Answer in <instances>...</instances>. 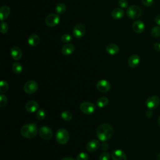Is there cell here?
<instances>
[{
    "mask_svg": "<svg viewBox=\"0 0 160 160\" xmlns=\"http://www.w3.org/2000/svg\"><path fill=\"white\" fill-rule=\"evenodd\" d=\"M114 129L108 123H104L99 125L96 129V135L101 141H106L113 135Z\"/></svg>",
    "mask_w": 160,
    "mask_h": 160,
    "instance_id": "1",
    "label": "cell"
},
{
    "mask_svg": "<svg viewBox=\"0 0 160 160\" xmlns=\"http://www.w3.org/2000/svg\"><path fill=\"white\" fill-rule=\"evenodd\" d=\"M21 134L28 139H31L36 136L38 132V128L36 124L29 123L24 125L21 130Z\"/></svg>",
    "mask_w": 160,
    "mask_h": 160,
    "instance_id": "2",
    "label": "cell"
},
{
    "mask_svg": "<svg viewBox=\"0 0 160 160\" xmlns=\"http://www.w3.org/2000/svg\"><path fill=\"white\" fill-rule=\"evenodd\" d=\"M69 139V134L68 131L64 129H59L56 133V139L57 142L60 144H66Z\"/></svg>",
    "mask_w": 160,
    "mask_h": 160,
    "instance_id": "3",
    "label": "cell"
},
{
    "mask_svg": "<svg viewBox=\"0 0 160 160\" xmlns=\"http://www.w3.org/2000/svg\"><path fill=\"white\" fill-rule=\"evenodd\" d=\"M126 14L129 18L132 19L139 18L142 14V11L140 7L136 5H132L129 6L126 10Z\"/></svg>",
    "mask_w": 160,
    "mask_h": 160,
    "instance_id": "4",
    "label": "cell"
},
{
    "mask_svg": "<svg viewBox=\"0 0 160 160\" xmlns=\"http://www.w3.org/2000/svg\"><path fill=\"white\" fill-rule=\"evenodd\" d=\"M60 22V18L56 13H51L48 14L45 18V23L48 26L54 27Z\"/></svg>",
    "mask_w": 160,
    "mask_h": 160,
    "instance_id": "5",
    "label": "cell"
},
{
    "mask_svg": "<svg viewBox=\"0 0 160 160\" xmlns=\"http://www.w3.org/2000/svg\"><path fill=\"white\" fill-rule=\"evenodd\" d=\"M79 109L81 111V112H83L84 114H91L95 111L96 107L95 105L92 102L84 101L81 102V104H80Z\"/></svg>",
    "mask_w": 160,
    "mask_h": 160,
    "instance_id": "6",
    "label": "cell"
},
{
    "mask_svg": "<svg viewBox=\"0 0 160 160\" xmlns=\"http://www.w3.org/2000/svg\"><path fill=\"white\" fill-rule=\"evenodd\" d=\"M38 88V84L36 81L34 80L28 81L24 85V91L27 94L34 93Z\"/></svg>",
    "mask_w": 160,
    "mask_h": 160,
    "instance_id": "7",
    "label": "cell"
},
{
    "mask_svg": "<svg viewBox=\"0 0 160 160\" xmlns=\"http://www.w3.org/2000/svg\"><path fill=\"white\" fill-rule=\"evenodd\" d=\"M160 99L157 96H151L148 98L146 101V106L149 109L153 110L156 109L159 104Z\"/></svg>",
    "mask_w": 160,
    "mask_h": 160,
    "instance_id": "8",
    "label": "cell"
},
{
    "mask_svg": "<svg viewBox=\"0 0 160 160\" xmlns=\"http://www.w3.org/2000/svg\"><path fill=\"white\" fill-rule=\"evenodd\" d=\"M39 136L45 140L51 139L52 137V131L50 128L46 126H43L40 128L39 131Z\"/></svg>",
    "mask_w": 160,
    "mask_h": 160,
    "instance_id": "9",
    "label": "cell"
},
{
    "mask_svg": "<svg viewBox=\"0 0 160 160\" xmlns=\"http://www.w3.org/2000/svg\"><path fill=\"white\" fill-rule=\"evenodd\" d=\"M96 88L99 91L102 92H106L110 90L111 84L107 80L101 79L97 82Z\"/></svg>",
    "mask_w": 160,
    "mask_h": 160,
    "instance_id": "10",
    "label": "cell"
},
{
    "mask_svg": "<svg viewBox=\"0 0 160 160\" xmlns=\"http://www.w3.org/2000/svg\"><path fill=\"white\" fill-rule=\"evenodd\" d=\"M85 32H86L85 26L82 24H78L73 28V31H72L73 35L77 38H80L84 36V35L85 34Z\"/></svg>",
    "mask_w": 160,
    "mask_h": 160,
    "instance_id": "11",
    "label": "cell"
},
{
    "mask_svg": "<svg viewBox=\"0 0 160 160\" xmlns=\"http://www.w3.org/2000/svg\"><path fill=\"white\" fill-rule=\"evenodd\" d=\"M111 158L112 160H126V156L123 151L121 149H116L111 153Z\"/></svg>",
    "mask_w": 160,
    "mask_h": 160,
    "instance_id": "12",
    "label": "cell"
},
{
    "mask_svg": "<svg viewBox=\"0 0 160 160\" xmlns=\"http://www.w3.org/2000/svg\"><path fill=\"white\" fill-rule=\"evenodd\" d=\"M99 146H100V143H99V141H98L96 139H92L88 142V144L86 145V149L89 152H94L97 149H98Z\"/></svg>",
    "mask_w": 160,
    "mask_h": 160,
    "instance_id": "13",
    "label": "cell"
},
{
    "mask_svg": "<svg viewBox=\"0 0 160 160\" xmlns=\"http://www.w3.org/2000/svg\"><path fill=\"white\" fill-rule=\"evenodd\" d=\"M133 31L136 33H141L144 31L145 28V25L144 22L141 21L137 20L135 21L132 26Z\"/></svg>",
    "mask_w": 160,
    "mask_h": 160,
    "instance_id": "14",
    "label": "cell"
},
{
    "mask_svg": "<svg viewBox=\"0 0 160 160\" xmlns=\"http://www.w3.org/2000/svg\"><path fill=\"white\" fill-rule=\"evenodd\" d=\"M25 108L28 112L32 113L38 109L39 104L35 101H29L26 104Z\"/></svg>",
    "mask_w": 160,
    "mask_h": 160,
    "instance_id": "15",
    "label": "cell"
},
{
    "mask_svg": "<svg viewBox=\"0 0 160 160\" xmlns=\"http://www.w3.org/2000/svg\"><path fill=\"white\" fill-rule=\"evenodd\" d=\"M11 56L14 60L18 61L22 57V51L21 49L17 46H13L10 50Z\"/></svg>",
    "mask_w": 160,
    "mask_h": 160,
    "instance_id": "16",
    "label": "cell"
},
{
    "mask_svg": "<svg viewBox=\"0 0 160 160\" xmlns=\"http://www.w3.org/2000/svg\"><path fill=\"white\" fill-rule=\"evenodd\" d=\"M128 62V65L131 68H136L139 65L140 62V58L137 54H133L129 58Z\"/></svg>",
    "mask_w": 160,
    "mask_h": 160,
    "instance_id": "17",
    "label": "cell"
},
{
    "mask_svg": "<svg viewBox=\"0 0 160 160\" xmlns=\"http://www.w3.org/2000/svg\"><path fill=\"white\" fill-rule=\"evenodd\" d=\"M10 8L7 6H3L0 8V18L1 21H4L8 18L10 14Z\"/></svg>",
    "mask_w": 160,
    "mask_h": 160,
    "instance_id": "18",
    "label": "cell"
},
{
    "mask_svg": "<svg viewBox=\"0 0 160 160\" xmlns=\"http://www.w3.org/2000/svg\"><path fill=\"white\" fill-rule=\"evenodd\" d=\"M62 53L64 56H69L74 51V46L72 44H66L62 48Z\"/></svg>",
    "mask_w": 160,
    "mask_h": 160,
    "instance_id": "19",
    "label": "cell"
},
{
    "mask_svg": "<svg viewBox=\"0 0 160 160\" xmlns=\"http://www.w3.org/2000/svg\"><path fill=\"white\" fill-rule=\"evenodd\" d=\"M106 50L107 51V52L110 54V55H115L116 54H118L119 52V48L118 47V46L116 44H108L106 48Z\"/></svg>",
    "mask_w": 160,
    "mask_h": 160,
    "instance_id": "20",
    "label": "cell"
},
{
    "mask_svg": "<svg viewBox=\"0 0 160 160\" xmlns=\"http://www.w3.org/2000/svg\"><path fill=\"white\" fill-rule=\"evenodd\" d=\"M28 42L30 46H36L40 42V38L38 34H32L29 36Z\"/></svg>",
    "mask_w": 160,
    "mask_h": 160,
    "instance_id": "21",
    "label": "cell"
},
{
    "mask_svg": "<svg viewBox=\"0 0 160 160\" xmlns=\"http://www.w3.org/2000/svg\"><path fill=\"white\" fill-rule=\"evenodd\" d=\"M124 15V11L121 8H115L111 12V16L114 19H119Z\"/></svg>",
    "mask_w": 160,
    "mask_h": 160,
    "instance_id": "22",
    "label": "cell"
},
{
    "mask_svg": "<svg viewBox=\"0 0 160 160\" xmlns=\"http://www.w3.org/2000/svg\"><path fill=\"white\" fill-rule=\"evenodd\" d=\"M109 102V99L108 98L103 96L101 98H99L96 102V104L97 106L100 108H104L105 106H106L108 105Z\"/></svg>",
    "mask_w": 160,
    "mask_h": 160,
    "instance_id": "23",
    "label": "cell"
},
{
    "mask_svg": "<svg viewBox=\"0 0 160 160\" xmlns=\"http://www.w3.org/2000/svg\"><path fill=\"white\" fill-rule=\"evenodd\" d=\"M12 69L13 72L15 74H19L20 73H21V72L22 71V65L18 62H16L14 63H13L12 66Z\"/></svg>",
    "mask_w": 160,
    "mask_h": 160,
    "instance_id": "24",
    "label": "cell"
},
{
    "mask_svg": "<svg viewBox=\"0 0 160 160\" xmlns=\"http://www.w3.org/2000/svg\"><path fill=\"white\" fill-rule=\"evenodd\" d=\"M66 9V7L64 3L60 2L57 4L56 6V12L58 14H63Z\"/></svg>",
    "mask_w": 160,
    "mask_h": 160,
    "instance_id": "25",
    "label": "cell"
},
{
    "mask_svg": "<svg viewBox=\"0 0 160 160\" xmlns=\"http://www.w3.org/2000/svg\"><path fill=\"white\" fill-rule=\"evenodd\" d=\"M8 89H9L8 83L6 81L2 80L0 82V92L1 93H5L8 91Z\"/></svg>",
    "mask_w": 160,
    "mask_h": 160,
    "instance_id": "26",
    "label": "cell"
},
{
    "mask_svg": "<svg viewBox=\"0 0 160 160\" xmlns=\"http://www.w3.org/2000/svg\"><path fill=\"white\" fill-rule=\"evenodd\" d=\"M61 116L63 120L68 121L72 119V114L71 112H69L68 111H64L61 112Z\"/></svg>",
    "mask_w": 160,
    "mask_h": 160,
    "instance_id": "27",
    "label": "cell"
},
{
    "mask_svg": "<svg viewBox=\"0 0 160 160\" xmlns=\"http://www.w3.org/2000/svg\"><path fill=\"white\" fill-rule=\"evenodd\" d=\"M151 34L154 37H156V38L159 37L160 36V26H157L153 27L151 29Z\"/></svg>",
    "mask_w": 160,
    "mask_h": 160,
    "instance_id": "28",
    "label": "cell"
},
{
    "mask_svg": "<svg viewBox=\"0 0 160 160\" xmlns=\"http://www.w3.org/2000/svg\"><path fill=\"white\" fill-rule=\"evenodd\" d=\"M46 116L45 111L42 109H39L36 112V117L39 120H42Z\"/></svg>",
    "mask_w": 160,
    "mask_h": 160,
    "instance_id": "29",
    "label": "cell"
},
{
    "mask_svg": "<svg viewBox=\"0 0 160 160\" xmlns=\"http://www.w3.org/2000/svg\"><path fill=\"white\" fill-rule=\"evenodd\" d=\"M8 28H9L8 25L6 22H4V21H1V30H0V31H1V33H2V34L6 33L8 31Z\"/></svg>",
    "mask_w": 160,
    "mask_h": 160,
    "instance_id": "30",
    "label": "cell"
},
{
    "mask_svg": "<svg viewBox=\"0 0 160 160\" xmlns=\"http://www.w3.org/2000/svg\"><path fill=\"white\" fill-rule=\"evenodd\" d=\"M88 159H89L88 155L84 152H80L77 156V158H76V160H88Z\"/></svg>",
    "mask_w": 160,
    "mask_h": 160,
    "instance_id": "31",
    "label": "cell"
},
{
    "mask_svg": "<svg viewBox=\"0 0 160 160\" xmlns=\"http://www.w3.org/2000/svg\"><path fill=\"white\" fill-rule=\"evenodd\" d=\"M72 40V36L69 34H64L61 36V41L63 42H69Z\"/></svg>",
    "mask_w": 160,
    "mask_h": 160,
    "instance_id": "32",
    "label": "cell"
},
{
    "mask_svg": "<svg viewBox=\"0 0 160 160\" xmlns=\"http://www.w3.org/2000/svg\"><path fill=\"white\" fill-rule=\"evenodd\" d=\"M8 99L5 95L1 94L0 95V107L3 108L7 103Z\"/></svg>",
    "mask_w": 160,
    "mask_h": 160,
    "instance_id": "33",
    "label": "cell"
},
{
    "mask_svg": "<svg viewBox=\"0 0 160 160\" xmlns=\"http://www.w3.org/2000/svg\"><path fill=\"white\" fill-rule=\"evenodd\" d=\"M110 154L107 152H102L99 156V160H109Z\"/></svg>",
    "mask_w": 160,
    "mask_h": 160,
    "instance_id": "34",
    "label": "cell"
},
{
    "mask_svg": "<svg viewBox=\"0 0 160 160\" xmlns=\"http://www.w3.org/2000/svg\"><path fill=\"white\" fill-rule=\"evenodd\" d=\"M118 5L122 8H126L128 6V2L126 0H119Z\"/></svg>",
    "mask_w": 160,
    "mask_h": 160,
    "instance_id": "35",
    "label": "cell"
},
{
    "mask_svg": "<svg viewBox=\"0 0 160 160\" xmlns=\"http://www.w3.org/2000/svg\"><path fill=\"white\" fill-rule=\"evenodd\" d=\"M142 4L146 6H151L153 4V0H142Z\"/></svg>",
    "mask_w": 160,
    "mask_h": 160,
    "instance_id": "36",
    "label": "cell"
},
{
    "mask_svg": "<svg viewBox=\"0 0 160 160\" xmlns=\"http://www.w3.org/2000/svg\"><path fill=\"white\" fill-rule=\"evenodd\" d=\"M101 147L102 150L106 151L108 149V144L106 142H105V141H103L102 143L101 144Z\"/></svg>",
    "mask_w": 160,
    "mask_h": 160,
    "instance_id": "37",
    "label": "cell"
},
{
    "mask_svg": "<svg viewBox=\"0 0 160 160\" xmlns=\"http://www.w3.org/2000/svg\"><path fill=\"white\" fill-rule=\"evenodd\" d=\"M154 48L157 51H160V42H156L154 44Z\"/></svg>",
    "mask_w": 160,
    "mask_h": 160,
    "instance_id": "38",
    "label": "cell"
},
{
    "mask_svg": "<svg viewBox=\"0 0 160 160\" xmlns=\"http://www.w3.org/2000/svg\"><path fill=\"white\" fill-rule=\"evenodd\" d=\"M155 22L156 24L160 26V15H158L155 18Z\"/></svg>",
    "mask_w": 160,
    "mask_h": 160,
    "instance_id": "39",
    "label": "cell"
},
{
    "mask_svg": "<svg viewBox=\"0 0 160 160\" xmlns=\"http://www.w3.org/2000/svg\"><path fill=\"white\" fill-rule=\"evenodd\" d=\"M146 116L148 118H151V117L152 116V110L149 109L148 111H147V112H146Z\"/></svg>",
    "mask_w": 160,
    "mask_h": 160,
    "instance_id": "40",
    "label": "cell"
},
{
    "mask_svg": "<svg viewBox=\"0 0 160 160\" xmlns=\"http://www.w3.org/2000/svg\"><path fill=\"white\" fill-rule=\"evenodd\" d=\"M61 160H75L74 159H73V158H62Z\"/></svg>",
    "mask_w": 160,
    "mask_h": 160,
    "instance_id": "41",
    "label": "cell"
},
{
    "mask_svg": "<svg viewBox=\"0 0 160 160\" xmlns=\"http://www.w3.org/2000/svg\"><path fill=\"white\" fill-rule=\"evenodd\" d=\"M157 160H160V153L157 155Z\"/></svg>",
    "mask_w": 160,
    "mask_h": 160,
    "instance_id": "42",
    "label": "cell"
},
{
    "mask_svg": "<svg viewBox=\"0 0 160 160\" xmlns=\"http://www.w3.org/2000/svg\"><path fill=\"white\" fill-rule=\"evenodd\" d=\"M158 124H159V125L160 126V116H159V118H158Z\"/></svg>",
    "mask_w": 160,
    "mask_h": 160,
    "instance_id": "43",
    "label": "cell"
}]
</instances>
